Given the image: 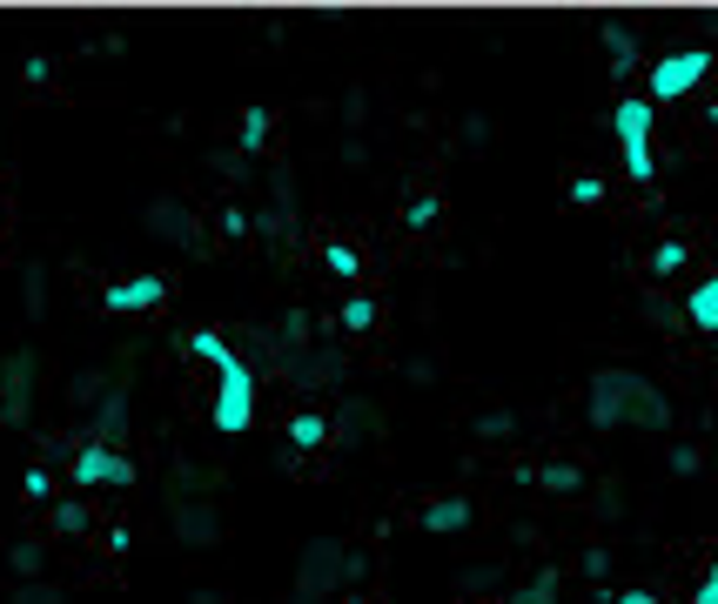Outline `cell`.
I'll return each instance as SVG.
<instances>
[{
    "mask_svg": "<svg viewBox=\"0 0 718 604\" xmlns=\"http://www.w3.org/2000/svg\"><path fill=\"white\" fill-rule=\"evenodd\" d=\"M188 356L215 370V410H209V417H215V430H222V436H243V430L256 423V396H262L256 370H249V362L235 356L215 330H188Z\"/></svg>",
    "mask_w": 718,
    "mask_h": 604,
    "instance_id": "6da1fadb",
    "label": "cell"
},
{
    "mask_svg": "<svg viewBox=\"0 0 718 604\" xmlns=\"http://www.w3.org/2000/svg\"><path fill=\"white\" fill-rule=\"evenodd\" d=\"M591 423L597 430H618V423L665 430L671 423V403H665L658 383H645L637 370H597L591 377Z\"/></svg>",
    "mask_w": 718,
    "mask_h": 604,
    "instance_id": "7a4b0ae2",
    "label": "cell"
},
{
    "mask_svg": "<svg viewBox=\"0 0 718 604\" xmlns=\"http://www.w3.org/2000/svg\"><path fill=\"white\" fill-rule=\"evenodd\" d=\"M611 135H618V155H624V175L637 188L658 182V155H652V101L645 95H618L611 108Z\"/></svg>",
    "mask_w": 718,
    "mask_h": 604,
    "instance_id": "3957f363",
    "label": "cell"
},
{
    "mask_svg": "<svg viewBox=\"0 0 718 604\" xmlns=\"http://www.w3.org/2000/svg\"><path fill=\"white\" fill-rule=\"evenodd\" d=\"M705 74H711V48H678V54L652 61V74H645V101H652V108H658V101H685Z\"/></svg>",
    "mask_w": 718,
    "mask_h": 604,
    "instance_id": "277c9868",
    "label": "cell"
},
{
    "mask_svg": "<svg viewBox=\"0 0 718 604\" xmlns=\"http://www.w3.org/2000/svg\"><path fill=\"white\" fill-rule=\"evenodd\" d=\"M67 477H74V491H122V483H135V457L108 451V443H82L67 457Z\"/></svg>",
    "mask_w": 718,
    "mask_h": 604,
    "instance_id": "5b68a950",
    "label": "cell"
},
{
    "mask_svg": "<svg viewBox=\"0 0 718 604\" xmlns=\"http://www.w3.org/2000/svg\"><path fill=\"white\" fill-rule=\"evenodd\" d=\"M169 303V282L162 275H122L101 289V309L108 316H141V309H162Z\"/></svg>",
    "mask_w": 718,
    "mask_h": 604,
    "instance_id": "8992f818",
    "label": "cell"
},
{
    "mask_svg": "<svg viewBox=\"0 0 718 604\" xmlns=\"http://www.w3.org/2000/svg\"><path fill=\"white\" fill-rule=\"evenodd\" d=\"M685 322L698 336H718V275H698L685 289Z\"/></svg>",
    "mask_w": 718,
    "mask_h": 604,
    "instance_id": "52a82bcc",
    "label": "cell"
},
{
    "mask_svg": "<svg viewBox=\"0 0 718 604\" xmlns=\"http://www.w3.org/2000/svg\"><path fill=\"white\" fill-rule=\"evenodd\" d=\"M289 451H296V457L330 451V417H323V410H296V417H289Z\"/></svg>",
    "mask_w": 718,
    "mask_h": 604,
    "instance_id": "ba28073f",
    "label": "cell"
},
{
    "mask_svg": "<svg viewBox=\"0 0 718 604\" xmlns=\"http://www.w3.org/2000/svg\"><path fill=\"white\" fill-rule=\"evenodd\" d=\"M417 523H423V531H436V538H450V531H463V523H470V504H463V497H430V504L417 510Z\"/></svg>",
    "mask_w": 718,
    "mask_h": 604,
    "instance_id": "9c48e42d",
    "label": "cell"
},
{
    "mask_svg": "<svg viewBox=\"0 0 718 604\" xmlns=\"http://www.w3.org/2000/svg\"><path fill=\"white\" fill-rule=\"evenodd\" d=\"M269 141H275V114H269L262 101H249V108H243V148H249V155H262Z\"/></svg>",
    "mask_w": 718,
    "mask_h": 604,
    "instance_id": "30bf717a",
    "label": "cell"
},
{
    "mask_svg": "<svg viewBox=\"0 0 718 604\" xmlns=\"http://www.w3.org/2000/svg\"><path fill=\"white\" fill-rule=\"evenodd\" d=\"M323 269H330L336 282H356V275H363V256H356L349 242H323Z\"/></svg>",
    "mask_w": 718,
    "mask_h": 604,
    "instance_id": "8fae6325",
    "label": "cell"
},
{
    "mask_svg": "<svg viewBox=\"0 0 718 604\" xmlns=\"http://www.w3.org/2000/svg\"><path fill=\"white\" fill-rule=\"evenodd\" d=\"M336 322L349 336H363V330H376V296H349L343 309H336Z\"/></svg>",
    "mask_w": 718,
    "mask_h": 604,
    "instance_id": "7c38bea8",
    "label": "cell"
},
{
    "mask_svg": "<svg viewBox=\"0 0 718 604\" xmlns=\"http://www.w3.org/2000/svg\"><path fill=\"white\" fill-rule=\"evenodd\" d=\"M692 262V242H658V249H652V275H678V269H685Z\"/></svg>",
    "mask_w": 718,
    "mask_h": 604,
    "instance_id": "4fadbf2b",
    "label": "cell"
},
{
    "mask_svg": "<svg viewBox=\"0 0 718 604\" xmlns=\"http://www.w3.org/2000/svg\"><path fill=\"white\" fill-rule=\"evenodd\" d=\"M436 215H444V195H410L404 229H436Z\"/></svg>",
    "mask_w": 718,
    "mask_h": 604,
    "instance_id": "5bb4252c",
    "label": "cell"
},
{
    "mask_svg": "<svg viewBox=\"0 0 718 604\" xmlns=\"http://www.w3.org/2000/svg\"><path fill=\"white\" fill-rule=\"evenodd\" d=\"M565 201H571V209H597V201H605V182H597V175H571Z\"/></svg>",
    "mask_w": 718,
    "mask_h": 604,
    "instance_id": "9a60e30c",
    "label": "cell"
},
{
    "mask_svg": "<svg viewBox=\"0 0 718 604\" xmlns=\"http://www.w3.org/2000/svg\"><path fill=\"white\" fill-rule=\"evenodd\" d=\"M21 497H27V504H48V497H54V470H48V464H34V470L21 477Z\"/></svg>",
    "mask_w": 718,
    "mask_h": 604,
    "instance_id": "2e32d148",
    "label": "cell"
},
{
    "mask_svg": "<svg viewBox=\"0 0 718 604\" xmlns=\"http://www.w3.org/2000/svg\"><path fill=\"white\" fill-rule=\"evenodd\" d=\"M605 48H611V61H618V67H631V61H637V40H631L624 27H605Z\"/></svg>",
    "mask_w": 718,
    "mask_h": 604,
    "instance_id": "e0dca14e",
    "label": "cell"
},
{
    "mask_svg": "<svg viewBox=\"0 0 718 604\" xmlns=\"http://www.w3.org/2000/svg\"><path fill=\"white\" fill-rule=\"evenodd\" d=\"M550 597H557V578H550V571H544V578H531V584H524V591H517V597H510V604H550Z\"/></svg>",
    "mask_w": 718,
    "mask_h": 604,
    "instance_id": "ac0fdd59",
    "label": "cell"
},
{
    "mask_svg": "<svg viewBox=\"0 0 718 604\" xmlns=\"http://www.w3.org/2000/svg\"><path fill=\"white\" fill-rule=\"evenodd\" d=\"M537 483H544V491H578V470H571V464H550Z\"/></svg>",
    "mask_w": 718,
    "mask_h": 604,
    "instance_id": "d6986e66",
    "label": "cell"
},
{
    "mask_svg": "<svg viewBox=\"0 0 718 604\" xmlns=\"http://www.w3.org/2000/svg\"><path fill=\"white\" fill-rule=\"evenodd\" d=\"M692 604H718V557H711V571H705V584L692 591Z\"/></svg>",
    "mask_w": 718,
    "mask_h": 604,
    "instance_id": "ffe728a7",
    "label": "cell"
},
{
    "mask_svg": "<svg viewBox=\"0 0 718 604\" xmlns=\"http://www.w3.org/2000/svg\"><path fill=\"white\" fill-rule=\"evenodd\" d=\"M611 604H658V597H652V591H618Z\"/></svg>",
    "mask_w": 718,
    "mask_h": 604,
    "instance_id": "44dd1931",
    "label": "cell"
},
{
    "mask_svg": "<svg viewBox=\"0 0 718 604\" xmlns=\"http://www.w3.org/2000/svg\"><path fill=\"white\" fill-rule=\"evenodd\" d=\"M343 604H370V597H343Z\"/></svg>",
    "mask_w": 718,
    "mask_h": 604,
    "instance_id": "7402d4cb",
    "label": "cell"
},
{
    "mask_svg": "<svg viewBox=\"0 0 718 604\" xmlns=\"http://www.w3.org/2000/svg\"><path fill=\"white\" fill-rule=\"evenodd\" d=\"M0 229H8V209H0Z\"/></svg>",
    "mask_w": 718,
    "mask_h": 604,
    "instance_id": "603a6c76",
    "label": "cell"
}]
</instances>
